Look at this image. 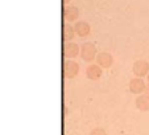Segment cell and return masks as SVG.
I'll return each instance as SVG.
<instances>
[{"instance_id":"ba28073f","label":"cell","mask_w":149,"mask_h":135,"mask_svg":"<svg viewBox=\"0 0 149 135\" xmlns=\"http://www.w3.org/2000/svg\"><path fill=\"white\" fill-rule=\"evenodd\" d=\"M95 62L98 65H100L103 69H107V68H111L113 65V57L108 52H100L96 56Z\"/></svg>"},{"instance_id":"4fadbf2b","label":"cell","mask_w":149,"mask_h":135,"mask_svg":"<svg viewBox=\"0 0 149 135\" xmlns=\"http://www.w3.org/2000/svg\"><path fill=\"white\" fill-rule=\"evenodd\" d=\"M144 93L146 94V96H149V84H146V87H145V91Z\"/></svg>"},{"instance_id":"7c38bea8","label":"cell","mask_w":149,"mask_h":135,"mask_svg":"<svg viewBox=\"0 0 149 135\" xmlns=\"http://www.w3.org/2000/svg\"><path fill=\"white\" fill-rule=\"evenodd\" d=\"M90 135H107V132L104 131L102 127H96V129L91 130V131H90Z\"/></svg>"},{"instance_id":"5bb4252c","label":"cell","mask_w":149,"mask_h":135,"mask_svg":"<svg viewBox=\"0 0 149 135\" xmlns=\"http://www.w3.org/2000/svg\"><path fill=\"white\" fill-rule=\"evenodd\" d=\"M71 0H62V3H63V6H68L69 3H70Z\"/></svg>"},{"instance_id":"277c9868","label":"cell","mask_w":149,"mask_h":135,"mask_svg":"<svg viewBox=\"0 0 149 135\" xmlns=\"http://www.w3.org/2000/svg\"><path fill=\"white\" fill-rule=\"evenodd\" d=\"M81 53V48L77 42H73V41H66L63 44V56L66 58H74L77 57L78 54Z\"/></svg>"},{"instance_id":"30bf717a","label":"cell","mask_w":149,"mask_h":135,"mask_svg":"<svg viewBox=\"0 0 149 135\" xmlns=\"http://www.w3.org/2000/svg\"><path fill=\"white\" fill-rule=\"evenodd\" d=\"M135 105L140 111H149V96H146L145 93L139 94V97L135 101Z\"/></svg>"},{"instance_id":"9a60e30c","label":"cell","mask_w":149,"mask_h":135,"mask_svg":"<svg viewBox=\"0 0 149 135\" xmlns=\"http://www.w3.org/2000/svg\"><path fill=\"white\" fill-rule=\"evenodd\" d=\"M146 79H148V84H149V73L146 74Z\"/></svg>"},{"instance_id":"9c48e42d","label":"cell","mask_w":149,"mask_h":135,"mask_svg":"<svg viewBox=\"0 0 149 135\" xmlns=\"http://www.w3.org/2000/svg\"><path fill=\"white\" fill-rule=\"evenodd\" d=\"M74 29H75L77 34L79 37H86L90 34V31H91V27L87 21H83V20H78L75 21L74 24Z\"/></svg>"},{"instance_id":"8992f818","label":"cell","mask_w":149,"mask_h":135,"mask_svg":"<svg viewBox=\"0 0 149 135\" xmlns=\"http://www.w3.org/2000/svg\"><path fill=\"white\" fill-rule=\"evenodd\" d=\"M62 15H63V19L66 21L71 22V21H78L79 19V9L74 6H65L63 7V11H62Z\"/></svg>"},{"instance_id":"8fae6325","label":"cell","mask_w":149,"mask_h":135,"mask_svg":"<svg viewBox=\"0 0 149 135\" xmlns=\"http://www.w3.org/2000/svg\"><path fill=\"white\" fill-rule=\"evenodd\" d=\"M77 32L75 29H74L73 25H70V24H63V27H62V39H63V41H71V40L75 37Z\"/></svg>"},{"instance_id":"7a4b0ae2","label":"cell","mask_w":149,"mask_h":135,"mask_svg":"<svg viewBox=\"0 0 149 135\" xmlns=\"http://www.w3.org/2000/svg\"><path fill=\"white\" fill-rule=\"evenodd\" d=\"M62 72L66 78H75L79 73V65L70 58H66L62 65Z\"/></svg>"},{"instance_id":"5b68a950","label":"cell","mask_w":149,"mask_h":135,"mask_svg":"<svg viewBox=\"0 0 149 135\" xmlns=\"http://www.w3.org/2000/svg\"><path fill=\"white\" fill-rule=\"evenodd\" d=\"M103 68L98 64H90L87 68H86V77L91 81H96L102 77L103 74V70H102Z\"/></svg>"},{"instance_id":"52a82bcc","label":"cell","mask_w":149,"mask_h":135,"mask_svg":"<svg viewBox=\"0 0 149 135\" xmlns=\"http://www.w3.org/2000/svg\"><path fill=\"white\" fill-rule=\"evenodd\" d=\"M146 84L144 82L143 77H136L130 81V90L133 94H143L145 91Z\"/></svg>"},{"instance_id":"3957f363","label":"cell","mask_w":149,"mask_h":135,"mask_svg":"<svg viewBox=\"0 0 149 135\" xmlns=\"http://www.w3.org/2000/svg\"><path fill=\"white\" fill-rule=\"evenodd\" d=\"M132 73L136 77H145L149 73V62L145 60H137L132 65Z\"/></svg>"},{"instance_id":"6da1fadb","label":"cell","mask_w":149,"mask_h":135,"mask_svg":"<svg viewBox=\"0 0 149 135\" xmlns=\"http://www.w3.org/2000/svg\"><path fill=\"white\" fill-rule=\"evenodd\" d=\"M98 56V51H96L95 45L91 42H84L81 46V57L83 61L86 62H94Z\"/></svg>"}]
</instances>
